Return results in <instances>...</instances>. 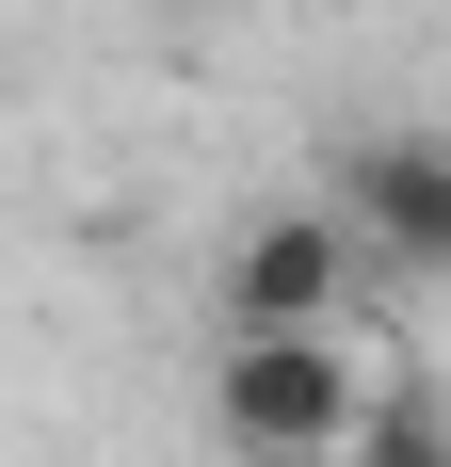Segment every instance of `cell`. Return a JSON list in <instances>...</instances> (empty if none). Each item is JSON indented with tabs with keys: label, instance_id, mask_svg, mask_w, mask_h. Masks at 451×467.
<instances>
[{
	"label": "cell",
	"instance_id": "1",
	"mask_svg": "<svg viewBox=\"0 0 451 467\" xmlns=\"http://www.w3.org/2000/svg\"><path fill=\"white\" fill-rule=\"evenodd\" d=\"M387 387L339 355V323H226V371H210V420L242 435L258 467H339L355 420Z\"/></svg>",
	"mask_w": 451,
	"mask_h": 467
},
{
	"label": "cell",
	"instance_id": "2",
	"mask_svg": "<svg viewBox=\"0 0 451 467\" xmlns=\"http://www.w3.org/2000/svg\"><path fill=\"white\" fill-rule=\"evenodd\" d=\"M339 210H355L371 258H404V275H451V130H387L339 161Z\"/></svg>",
	"mask_w": 451,
	"mask_h": 467
},
{
	"label": "cell",
	"instance_id": "3",
	"mask_svg": "<svg viewBox=\"0 0 451 467\" xmlns=\"http://www.w3.org/2000/svg\"><path fill=\"white\" fill-rule=\"evenodd\" d=\"M355 290V210H258L226 258V323H339Z\"/></svg>",
	"mask_w": 451,
	"mask_h": 467
},
{
	"label": "cell",
	"instance_id": "4",
	"mask_svg": "<svg viewBox=\"0 0 451 467\" xmlns=\"http://www.w3.org/2000/svg\"><path fill=\"white\" fill-rule=\"evenodd\" d=\"M339 467H451V420L419 403V387H387V403L355 420V451H339Z\"/></svg>",
	"mask_w": 451,
	"mask_h": 467
}]
</instances>
